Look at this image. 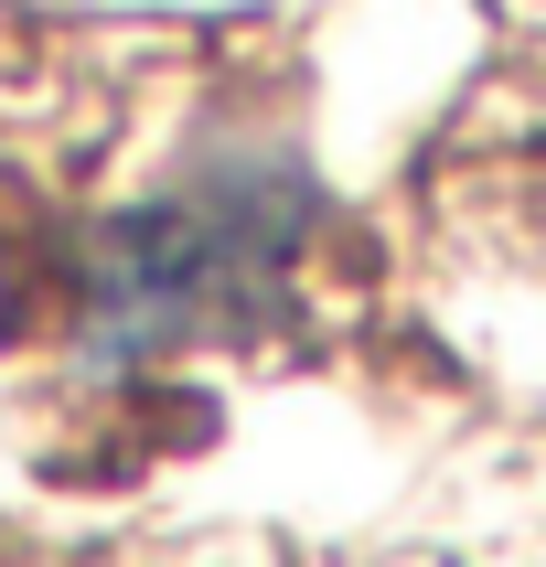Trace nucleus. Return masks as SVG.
Masks as SVG:
<instances>
[{"mask_svg": "<svg viewBox=\"0 0 546 567\" xmlns=\"http://www.w3.org/2000/svg\"><path fill=\"white\" fill-rule=\"evenodd\" d=\"M300 236H311V183L279 161H236L140 215H107L75 247V343L96 364H151L225 321H268Z\"/></svg>", "mask_w": 546, "mask_h": 567, "instance_id": "f257e3e1", "label": "nucleus"}]
</instances>
